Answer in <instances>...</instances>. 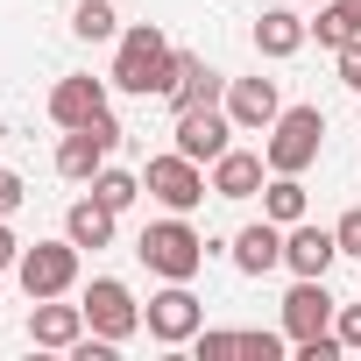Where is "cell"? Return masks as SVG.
Masks as SVG:
<instances>
[{
  "mask_svg": "<svg viewBox=\"0 0 361 361\" xmlns=\"http://www.w3.org/2000/svg\"><path fill=\"white\" fill-rule=\"evenodd\" d=\"M106 85H121V92H135V99H163V92L177 85V50H170V36H163L156 22L121 29V50H114Z\"/></svg>",
  "mask_w": 361,
  "mask_h": 361,
  "instance_id": "obj_1",
  "label": "cell"
},
{
  "mask_svg": "<svg viewBox=\"0 0 361 361\" xmlns=\"http://www.w3.org/2000/svg\"><path fill=\"white\" fill-rule=\"evenodd\" d=\"M213 248H220V241H206L185 213L149 220V227H142V241H135L142 269H149V276H163V283H192V276L206 269V255H213Z\"/></svg>",
  "mask_w": 361,
  "mask_h": 361,
  "instance_id": "obj_2",
  "label": "cell"
},
{
  "mask_svg": "<svg viewBox=\"0 0 361 361\" xmlns=\"http://www.w3.org/2000/svg\"><path fill=\"white\" fill-rule=\"evenodd\" d=\"M319 149H326V114L319 106H283L276 128H269V142H262L269 170H283V177H305L319 163Z\"/></svg>",
  "mask_w": 361,
  "mask_h": 361,
  "instance_id": "obj_3",
  "label": "cell"
},
{
  "mask_svg": "<svg viewBox=\"0 0 361 361\" xmlns=\"http://www.w3.org/2000/svg\"><path fill=\"white\" fill-rule=\"evenodd\" d=\"M142 192H149L163 213H199V206H206V192H213V177H206V163H192L185 149H170V156H149Z\"/></svg>",
  "mask_w": 361,
  "mask_h": 361,
  "instance_id": "obj_4",
  "label": "cell"
},
{
  "mask_svg": "<svg viewBox=\"0 0 361 361\" xmlns=\"http://www.w3.org/2000/svg\"><path fill=\"white\" fill-rule=\"evenodd\" d=\"M114 149H121V121H114V114H99V121H85V128H64V142H57V177L92 185Z\"/></svg>",
  "mask_w": 361,
  "mask_h": 361,
  "instance_id": "obj_5",
  "label": "cell"
},
{
  "mask_svg": "<svg viewBox=\"0 0 361 361\" xmlns=\"http://www.w3.org/2000/svg\"><path fill=\"white\" fill-rule=\"evenodd\" d=\"M15 276H22L29 305H36V298H64V290L78 283V241L64 234V241H36V248H22Z\"/></svg>",
  "mask_w": 361,
  "mask_h": 361,
  "instance_id": "obj_6",
  "label": "cell"
},
{
  "mask_svg": "<svg viewBox=\"0 0 361 361\" xmlns=\"http://www.w3.org/2000/svg\"><path fill=\"white\" fill-rule=\"evenodd\" d=\"M78 305H85V326H92L99 340H114V347L142 333V305H135V290H128L121 276H92V290H85Z\"/></svg>",
  "mask_w": 361,
  "mask_h": 361,
  "instance_id": "obj_7",
  "label": "cell"
},
{
  "mask_svg": "<svg viewBox=\"0 0 361 361\" xmlns=\"http://www.w3.org/2000/svg\"><path fill=\"white\" fill-rule=\"evenodd\" d=\"M142 326H149V340H163V347H185V340L206 326V305L192 298V283H163V290L142 305Z\"/></svg>",
  "mask_w": 361,
  "mask_h": 361,
  "instance_id": "obj_8",
  "label": "cell"
},
{
  "mask_svg": "<svg viewBox=\"0 0 361 361\" xmlns=\"http://www.w3.org/2000/svg\"><path fill=\"white\" fill-rule=\"evenodd\" d=\"M227 135H241L227 106H185V114H177V149H185L192 163H220L234 149Z\"/></svg>",
  "mask_w": 361,
  "mask_h": 361,
  "instance_id": "obj_9",
  "label": "cell"
},
{
  "mask_svg": "<svg viewBox=\"0 0 361 361\" xmlns=\"http://www.w3.org/2000/svg\"><path fill=\"white\" fill-rule=\"evenodd\" d=\"M227 114H234V128L241 135H269L276 128V114H283V92H276V78H227V99H220Z\"/></svg>",
  "mask_w": 361,
  "mask_h": 361,
  "instance_id": "obj_10",
  "label": "cell"
},
{
  "mask_svg": "<svg viewBox=\"0 0 361 361\" xmlns=\"http://www.w3.org/2000/svg\"><path fill=\"white\" fill-rule=\"evenodd\" d=\"M333 290H326V276H298L290 283V298H283V333L290 340H312V333H333Z\"/></svg>",
  "mask_w": 361,
  "mask_h": 361,
  "instance_id": "obj_11",
  "label": "cell"
},
{
  "mask_svg": "<svg viewBox=\"0 0 361 361\" xmlns=\"http://www.w3.org/2000/svg\"><path fill=\"white\" fill-rule=\"evenodd\" d=\"M163 99H170V114H185V106H220V99H227V78H220L199 50H177V85H170Z\"/></svg>",
  "mask_w": 361,
  "mask_h": 361,
  "instance_id": "obj_12",
  "label": "cell"
},
{
  "mask_svg": "<svg viewBox=\"0 0 361 361\" xmlns=\"http://www.w3.org/2000/svg\"><path fill=\"white\" fill-rule=\"evenodd\" d=\"M99 114H106V78H85V71L57 78V92H50V121L57 128H85Z\"/></svg>",
  "mask_w": 361,
  "mask_h": 361,
  "instance_id": "obj_13",
  "label": "cell"
},
{
  "mask_svg": "<svg viewBox=\"0 0 361 361\" xmlns=\"http://www.w3.org/2000/svg\"><path fill=\"white\" fill-rule=\"evenodd\" d=\"M340 262V241H333V227H283V269L290 276H326Z\"/></svg>",
  "mask_w": 361,
  "mask_h": 361,
  "instance_id": "obj_14",
  "label": "cell"
},
{
  "mask_svg": "<svg viewBox=\"0 0 361 361\" xmlns=\"http://www.w3.org/2000/svg\"><path fill=\"white\" fill-rule=\"evenodd\" d=\"M92 326H85V305H57V298H36L29 312V340L36 347H78Z\"/></svg>",
  "mask_w": 361,
  "mask_h": 361,
  "instance_id": "obj_15",
  "label": "cell"
},
{
  "mask_svg": "<svg viewBox=\"0 0 361 361\" xmlns=\"http://www.w3.org/2000/svg\"><path fill=\"white\" fill-rule=\"evenodd\" d=\"M234 269H241V276H269V269H283V227H276V220L241 227V234H234Z\"/></svg>",
  "mask_w": 361,
  "mask_h": 361,
  "instance_id": "obj_16",
  "label": "cell"
},
{
  "mask_svg": "<svg viewBox=\"0 0 361 361\" xmlns=\"http://www.w3.org/2000/svg\"><path fill=\"white\" fill-rule=\"evenodd\" d=\"M262 170H269V156L227 149V156L213 163V199H255V192H262Z\"/></svg>",
  "mask_w": 361,
  "mask_h": 361,
  "instance_id": "obj_17",
  "label": "cell"
},
{
  "mask_svg": "<svg viewBox=\"0 0 361 361\" xmlns=\"http://www.w3.org/2000/svg\"><path fill=\"white\" fill-rule=\"evenodd\" d=\"M305 36H312V22L298 8H262V22H255V50L262 57H298Z\"/></svg>",
  "mask_w": 361,
  "mask_h": 361,
  "instance_id": "obj_18",
  "label": "cell"
},
{
  "mask_svg": "<svg viewBox=\"0 0 361 361\" xmlns=\"http://www.w3.org/2000/svg\"><path fill=\"white\" fill-rule=\"evenodd\" d=\"M114 220H121V213H106L99 199H78V206L64 213V234H71L78 248H114Z\"/></svg>",
  "mask_w": 361,
  "mask_h": 361,
  "instance_id": "obj_19",
  "label": "cell"
},
{
  "mask_svg": "<svg viewBox=\"0 0 361 361\" xmlns=\"http://www.w3.org/2000/svg\"><path fill=\"white\" fill-rule=\"evenodd\" d=\"M262 220H276V227H298V220H305V185H298V177L269 170V185H262Z\"/></svg>",
  "mask_w": 361,
  "mask_h": 361,
  "instance_id": "obj_20",
  "label": "cell"
},
{
  "mask_svg": "<svg viewBox=\"0 0 361 361\" xmlns=\"http://www.w3.org/2000/svg\"><path fill=\"white\" fill-rule=\"evenodd\" d=\"M71 36H78V43H121L114 0H78V8H71Z\"/></svg>",
  "mask_w": 361,
  "mask_h": 361,
  "instance_id": "obj_21",
  "label": "cell"
},
{
  "mask_svg": "<svg viewBox=\"0 0 361 361\" xmlns=\"http://www.w3.org/2000/svg\"><path fill=\"white\" fill-rule=\"evenodd\" d=\"M92 199H99L106 213H128V206L142 199V177H135V170H114V163H106V170L92 177Z\"/></svg>",
  "mask_w": 361,
  "mask_h": 361,
  "instance_id": "obj_22",
  "label": "cell"
},
{
  "mask_svg": "<svg viewBox=\"0 0 361 361\" xmlns=\"http://www.w3.org/2000/svg\"><path fill=\"white\" fill-rule=\"evenodd\" d=\"M312 36H319L326 50H340V43H354V36H361V22L340 8V0H319V22H312Z\"/></svg>",
  "mask_w": 361,
  "mask_h": 361,
  "instance_id": "obj_23",
  "label": "cell"
},
{
  "mask_svg": "<svg viewBox=\"0 0 361 361\" xmlns=\"http://www.w3.org/2000/svg\"><path fill=\"white\" fill-rule=\"evenodd\" d=\"M192 347H199V361H227V354H241V333H227V326H199Z\"/></svg>",
  "mask_w": 361,
  "mask_h": 361,
  "instance_id": "obj_24",
  "label": "cell"
},
{
  "mask_svg": "<svg viewBox=\"0 0 361 361\" xmlns=\"http://www.w3.org/2000/svg\"><path fill=\"white\" fill-rule=\"evenodd\" d=\"M333 241H340V255H354V262H361V206H347V213L333 220Z\"/></svg>",
  "mask_w": 361,
  "mask_h": 361,
  "instance_id": "obj_25",
  "label": "cell"
},
{
  "mask_svg": "<svg viewBox=\"0 0 361 361\" xmlns=\"http://www.w3.org/2000/svg\"><path fill=\"white\" fill-rule=\"evenodd\" d=\"M22 199H29V185H22L15 170H0V220H15V213H22Z\"/></svg>",
  "mask_w": 361,
  "mask_h": 361,
  "instance_id": "obj_26",
  "label": "cell"
},
{
  "mask_svg": "<svg viewBox=\"0 0 361 361\" xmlns=\"http://www.w3.org/2000/svg\"><path fill=\"white\" fill-rule=\"evenodd\" d=\"M241 354L248 361H276L283 354V333H241Z\"/></svg>",
  "mask_w": 361,
  "mask_h": 361,
  "instance_id": "obj_27",
  "label": "cell"
},
{
  "mask_svg": "<svg viewBox=\"0 0 361 361\" xmlns=\"http://www.w3.org/2000/svg\"><path fill=\"white\" fill-rule=\"evenodd\" d=\"M333 333H340V347H361V305H340L333 312Z\"/></svg>",
  "mask_w": 361,
  "mask_h": 361,
  "instance_id": "obj_28",
  "label": "cell"
},
{
  "mask_svg": "<svg viewBox=\"0 0 361 361\" xmlns=\"http://www.w3.org/2000/svg\"><path fill=\"white\" fill-rule=\"evenodd\" d=\"M333 57H340V78H347V85L361 92V36H354V43H340Z\"/></svg>",
  "mask_w": 361,
  "mask_h": 361,
  "instance_id": "obj_29",
  "label": "cell"
},
{
  "mask_svg": "<svg viewBox=\"0 0 361 361\" xmlns=\"http://www.w3.org/2000/svg\"><path fill=\"white\" fill-rule=\"evenodd\" d=\"M15 262H22V241H15V227H8V220H0V269H15Z\"/></svg>",
  "mask_w": 361,
  "mask_h": 361,
  "instance_id": "obj_30",
  "label": "cell"
},
{
  "mask_svg": "<svg viewBox=\"0 0 361 361\" xmlns=\"http://www.w3.org/2000/svg\"><path fill=\"white\" fill-rule=\"evenodd\" d=\"M340 8H347V15H354V22H361V0H340Z\"/></svg>",
  "mask_w": 361,
  "mask_h": 361,
  "instance_id": "obj_31",
  "label": "cell"
},
{
  "mask_svg": "<svg viewBox=\"0 0 361 361\" xmlns=\"http://www.w3.org/2000/svg\"><path fill=\"white\" fill-rule=\"evenodd\" d=\"M312 8H319V0H312Z\"/></svg>",
  "mask_w": 361,
  "mask_h": 361,
  "instance_id": "obj_32",
  "label": "cell"
}]
</instances>
